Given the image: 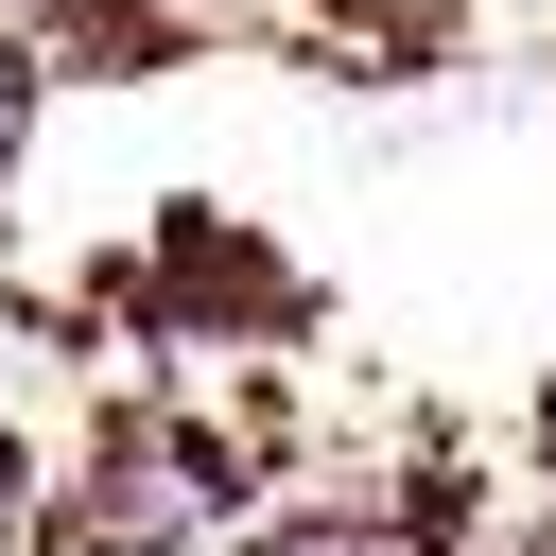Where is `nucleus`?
<instances>
[{"label": "nucleus", "instance_id": "1", "mask_svg": "<svg viewBox=\"0 0 556 556\" xmlns=\"http://www.w3.org/2000/svg\"><path fill=\"white\" fill-rule=\"evenodd\" d=\"M17 139H35V52L0 35V174H17Z\"/></svg>", "mask_w": 556, "mask_h": 556}]
</instances>
